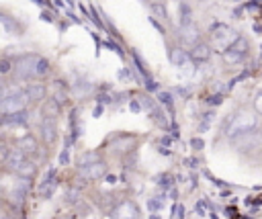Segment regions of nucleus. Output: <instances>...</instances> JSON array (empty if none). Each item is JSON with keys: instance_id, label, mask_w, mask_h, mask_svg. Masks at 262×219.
Masks as SVG:
<instances>
[{"instance_id": "1", "label": "nucleus", "mask_w": 262, "mask_h": 219, "mask_svg": "<svg viewBox=\"0 0 262 219\" xmlns=\"http://www.w3.org/2000/svg\"><path fill=\"white\" fill-rule=\"evenodd\" d=\"M256 123H258V119H256L254 113L239 111V113L229 121V125H227V129H225V135H227L229 139H235V137H239V135L250 133V131L256 127Z\"/></svg>"}, {"instance_id": "2", "label": "nucleus", "mask_w": 262, "mask_h": 219, "mask_svg": "<svg viewBox=\"0 0 262 219\" xmlns=\"http://www.w3.org/2000/svg\"><path fill=\"white\" fill-rule=\"evenodd\" d=\"M29 94L25 90H18V92H12V94H6L2 96V104H0V111L2 115H12V113H20L25 111V104L29 102Z\"/></svg>"}, {"instance_id": "3", "label": "nucleus", "mask_w": 262, "mask_h": 219, "mask_svg": "<svg viewBox=\"0 0 262 219\" xmlns=\"http://www.w3.org/2000/svg\"><path fill=\"white\" fill-rule=\"evenodd\" d=\"M37 61H39V55H33V53H27V55L16 57L14 59V74H16V78L27 80V78L35 76Z\"/></svg>"}, {"instance_id": "4", "label": "nucleus", "mask_w": 262, "mask_h": 219, "mask_svg": "<svg viewBox=\"0 0 262 219\" xmlns=\"http://www.w3.org/2000/svg\"><path fill=\"white\" fill-rule=\"evenodd\" d=\"M248 41H246V37H235L233 39V43H229V47L223 51V57H225V61H229V63H239L246 55H248Z\"/></svg>"}, {"instance_id": "5", "label": "nucleus", "mask_w": 262, "mask_h": 219, "mask_svg": "<svg viewBox=\"0 0 262 219\" xmlns=\"http://www.w3.org/2000/svg\"><path fill=\"white\" fill-rule=\"evenodd\" d=\"M57 137V117H43L41 121V139L45 143H53Z\"/></svg>"}, {"instance_id": "6", "label": "nucleus", "mask_w": 262, "mask_h": 219, "mask_svg": "<svg viewBox=\"0 0 262 219\" xmlns=\"http://www.w3.org/2000/svg\"><path fill=\"white\" fill-rule=\"evenodd\" d=\"M25 162H27V156H25V151H20L18 147L10 149V151L4 156V164H6V168H8L10 172H16V174H18V170L23 168Z\"/></svg>"}, {"instance_id": "7", "label": "nucleus", "mask_w": 262, "mask_h": 219, "mask_svg": "<svg viewBox=\"0 0 262 219\" xmlns=\"http://www.w3.org/2000/svg\"><path fill=\"white\" fill-rule=\"evenodd\" d=\"M106 172V166L102 162H94V164H88V166H80V176L84 180H98L100 176H104Z\"/></svg>"}, {"instance_id": "8", "label": "nucleus", "mask_w": 262, "mask_h": 219, "mask_svg": "<svg viewBox=\"0 0 262 219\" xmlns=\"http://www.w3.org/2000/svg\"><path fill=\"white\" fill-rule=\"evenodd\" d=\"M115 219H139V211H137V207L133 205V203H129V201H125V203H121L117 209H115V215H113Z\"/></svg>"}, {"instance_id": "9", "label": "nucleus", "mask_w": 262, "mask_h": 219, "mask_svg": "<svg viewBox=\"0 0 262 219\" xmlns=\"http://www.w3.org/2000/svg\"><path fill=\"white\" fill-rule=\"evenodd\" d=\"M190 59L194 61V63H201V61H207L209 57H211V47L207 45V43H196L192 49H190Z\"/></svg>"}, {"instance_id": "10", "label": "nucleus", "mask_w": 262, "mask_h": 219, "mask_svg": "<svg viewBox=\"0 0 262 219\" xmlns=\"http://www.w3.org/2000/svg\"><path fill=\"white\" fill-rule=\"evenodd\" d=\"M180 41L184 43V45H196L199 43V29L194 27V25H190V27H180Z\"/></svg>"}, {"instance_id": "11", "label": "nucleus", "mask_w": 262, "mask_h": 219, "mask_svg": "<svg viewBox=\"0 0 262 219\" xmlns=\"http://www.w3.org/2000/svg\"><path fill=\"white\" fill-rule=\"evenodd\" d=\"M29 121V113L27 111H20V113H12V115H2V125H14V127H20V125H27Z\"/></svg>"}, {"instance_id": "12", "label": "nucleus", "mask_w": 262, "mask_h": 219, "mask_svg": "<svg viewBox=\"0 0 262 219\" xmlns=\"http://www.w3.org/2000/svg\"><path fill=\"white\" fill-rule=\"evenodd\" d=\"M178 16H180V27H190L192 25V8H190L188 2H180Z\"/></svg>"}, {"instance_id": "13", "label": "nucleus", "mask_w": 262, "mask_h": 219, "mask_svg": "<svg viewBox=\"0 0 262 219\" xmlns=\"http://www.w3.org/2000/svg\"><path fill=\"white\" fill-rule=\"evenodd\" d=\"M229 33H231L229 27L223 25V23H213V25H211V37H213L215 41H223Z\"/></svg>"}, {"instance_id": "14", "label": "nucleus", "mask_w": 262, "mask_h": 219, "mask_svg": "<svg viewBox=\"0 0 262 219\" xmlns=\"http://www.w3.org/2000/svg\"><path fill=\"white\" fill-rule=\"evenodd\" d=\"M186 59H188V53H186L184 49H180V47H172V49H170V61H172L174 65H184Z\"/></svg>"}, {"instance_id": "15", "label": "nucleus", "mask_w": 262, "mask_h": 219, "mask_svg": "<svg viewBox=\"0 0 262 219\" xmlns=\"http://www.w3.org/2000/svg\"><path fill=\"white\" fill-rule=\"evenodd\" d=\"M25 92L29 94L31 100H43V96H45V86H43V84H29V86L25 88Z\"/></svg>"}, {"instance_id": "16", "label": "nucleus", "mask_w": 262, "mask_h": 219, "mask_svg": "<svg viewBox=\"0 0 262 219\" xmlns=\"http://www.w3.org/2000/svg\"><path fill=\"white\" fill-rule=\"evenodd\" d=\"M16 147H18L20 151H25V154H31V151H35V149H37V143H35V139H33L31 135H25V137H20V139H18Z\"/></svg>"}, {"instance_id": "17", "label": "nucleus", "mask_w": 262, "mask_h": 219, "mask_svg": "<svg viewBox=\"0 0 262 219\" xmlns=\"http://www.w3.org/2000/svg\"><path fill=\"white\" fill-rule=\"evenodd\" d=\"M149 8L158 18H168V10H166V6L162 2H149Z\"/></svg>"}, {"instance_id": "18", "label": "nucleus", "mask_w": 262, "mask_h": 219, "mask_svg": "<svg viewBox=\"0 0 262 219\" xmlns=\"http://www.w3.org/2000/svg\"><path fill=\"white\" fill-rule=\"evenodd\" d=\"M131 55H133V61H135V65H137V70H139V74H143L145 78H149V72H147V65L143 63V59H141V55H139L137 51H131Z\"/></svg>"}, {"instance_id": "19", "label": "nucleus", "mask_w": 262, "mask_h": 219, "mask_svg": "<svg viewBox=\"0 0 262 219\" xmlns=\"http://www.w3.org/2000/svg\"><path fill=\"white\" fill-rule=\"evenodd\" d=\"M57 113H59V104H57L55 100H49V102L43 106V115H45V117H57Z\"/></svg>"}, {"instance_id": "20", "label": "nucleus", "mask_w": 262, "mask_h": 219, "mask_svg": "<svg viewBox=\"0 0 262 219\" xmlns=\"http://www.w3.org/2000/svg\"><path fill=\"white\" fill-rule=\"evenodd\" d=\"M98 162V154L96 151H86L80 156V166H88V164H94Z\"/></svg>"}, {"instance_id": "21", "label": "nucleus", "mask_w": 262, "mask_h": 219, "mask_svg": "<svg viewBox=\"0 0 262 219\" xmlns=\"http://www.w3.org/2000/svg\"><path fill=\"white\" fill-rule=\"evenodd\" d=\"M35 170H37V168H35V164H31V162L27 160V162L23 164V168L18 170V176H23V178H31V176L35 174Z\"/></svg>"}, {"instance_id": "22", "label": "nucleus", "mask_w": 262, "mask_h": 219, "mask_svg": "<svg viewBox=\"0 0 262 219\" xmlns=\"http://www.w3.org/2000/svg\"><path fill=\"white\" fill-rule=\"evenodd\" d=\"M49 72V61L45 57H39L37 61V70H35V76H45Z\"/></svg>"}, {"instance_id": "23", "label": "nucleus", "mask_w": 262, "mask_h": 219, "mask_svg": "<svg viewBox=\"0 0 262 219\" xmlns=\"http://www.w3.org/2000/svg\"><path fill=\"white\" fill-rule=\"evenodd\" d=\"M0 23H2L4 31H8V33H16V25L10 20V16H8V14H2V16H0Z\"/></svg>"}, {"instance_id": "24", "label": "nucleus", "mask_w": 262, "mask_h": 219, "mask_svg": "<svg viewBox=\"0 0 262 219\" xmlns=\"http://www.w3.org/2000/svg\"><path fill=\"white\" fill-rule=\"evenodd\" d=\"M151 117L156 119V123H158V125H162V127H166V125H168V123H166V117H164V113H162V111L154 108V111H151Z\"/></svg>"}, {"instance_id": "25", "label": "nucleus", "mask_w": 262, "mask_h": 219, "mask_svg": "<svg viewBox=\"0 0 262 219\" xmlns=\"http://www.w3.org/2000/svg\"><path fill=\"white\" fill-rule=\"evenodd\" d=\"M158 98H160V102H162L164 106H168V108L172 111V96H170L168 92H160V96H158Z\"/></svg>"}, {"instance_id": "26", "label": "nucleus", "mask_w": 262, "mask_h": 219, "mask_svg": "<svg viewBox=\"0 0 262 219\" xmlns=\"http://www.w3.org/2000/svg\"><path fill=\"white\" fill-rule=\"evenodd\" d=\"M104 47H108L111 51H115L119 57H125V55H123V49H121L117 43H113V41H104Z\"/></svg>"}, {"instance_id": "27", "label": "nucleus", "mask_w": 262, "mask_h": 219, "mask_svg": "<svg viewBox=\"0 0 262 219\" xmlns=\"http://www.w3.org/2000/svg\"><path fill=\"white\" fill-rule=\"evenodd\" d=\"M90 18H92V23H94L98 29H102V27H104V25H102V20L98 18V14H96V10H94V8H90Z\"/></svg>"}, {"instance_id": "28", "label": "nucleus", "mask_w": 262, "mask_h": 219, "mask_svg": "<svg viewBox=\"0 0 262 219\" xmlns=\"http://www.w3.org/2000/svg\"><path fill=\"white\" fill-rule=\"evenodd\" d=\"M8 72H10V61L6 57H2V61H0V74H8Z\"/></svg>"}, {"instance_id": "29", "label": "nucleus", "mask_w": 262, "mask_h": 219, "mask_svg": "<svg viewBox=\"0 0 262 219\" xmlns=\"http://www.w3.org/2000/svg\"><path fill=\"white\" fill-rule=\"evenodd\" d=\"M254 108H256V113H262V92L256 94V98H254Z\"/></svg>"}, {"instance_id": "30", "label": "nucleus", "mask_w": 262, "mask_h": 219, "mask_svg": "<svg viewBox=\"0 0 262 219\" xmlns=\"http://www.w3.org/2000/svg\"><path fill=\"white\" fill-rule=\"evenodd\" d=\"M207 102H209V104H221V102H223V96H221V94H213V96H209Z\"/></svg>"}, {"instance_id": "31", "label": "nucleus", "mask_w": 262, "mask_h": 219, "mask_svg": "<svg viewBox=\"0 0 262 219\" xmlns=\"http://www.w3.org/2000/svg\"><path fill=\"white\" fill-rule=\"evenodd\" d=\"M145 88L147 90H158V82L151 80V78H145Z\"/></svg>"}, {"instance_id": "32", "label": "nucleus", "mask_w": 262, "mask_h": 219, "mask_svg": "<svg viewBox=\"0 0 262 219\" xmlns=\"http://www.w3.org/2000/svg\"><path fill=\"white\" fill-rule=\"evenodd\" d=\"M160 203H162L160 199H149V201H147V207H149L151 211H156V209H160Z\"/></svg>"}, {"instance_id": "33", "label": "nucleus", "mask_w": 262, "mask_h": 219, "mask_svg": "<svg viewBox=\"0 0 262 219\" xmlns=\"http://www.w3.org/2000/svg\"><path fill=\"white\" fill-rule=\"evenodd\" d=\"M174 217H176V219H182V217H184V207H182V205H180V207H178V205L174 207Z\"/></svg>"}, {"instance_id": "34", "label": "nucleus", "mask_w": 262, "mask_h": 219, "mask_svg": "<svg viewBox=\"0 0 262 219\" xmlns=\"http://www.w3.org/2000/svg\"><path fill=\"white\" fill-rule=\"evenodd\" d=\"M190 145H192V149H203V139H199V137H194V139L190 141Z\"/></svg>"}, {"instance_id": "35", "label": "nucleus", "mask_w": 262, "mask_h": 219, "mask_svg": "<svg viewBox=\"0 0 262 219\" xmlns=\"http://www.w3.org/2000/svg\"><path fill=\"white\" fill-rule=\"evenodd\" d=\"M68 158H70V154H68V149H63V151H61V156H59V164H66V162H68Z\"/></svg>"}, {"instance_id": "36", "label": "nucleus", "mask_w": 262, "mask_h": 219, "mask_svg": "<svg viewBox=\"0 0 262 219\" xmlns=\"http://www.w3.org/2000/svg\"><path fill=\"white\" fill-rule=\"evenodd\" d=\"M76 196H78V190H76V188H72V190L68 192V201L72 203V201H76Z\"/></svg>"}, {"instance_id": "37", "label": "nucleus", "mask_w": 262, "mask_h": 219, "mask_svg": "<svg viewBox=\"0 0 262 219\" xmlns=\"http://www.w3.org/2000/svg\"><path fill=\"white\" fill-rule=\"evenodd\" d=\"M129 106H131V111H135V113H137V111H141V106H139V102H137V100H131V102H129Z\"/></svg>"}, {"instance_id": "38", "label": "nucleus", "mask_w": 262, "mask_h": 219, "mask_svg": "<svg viewBox=\"0 0 262 219\" xmlns=\"http://www.w3.org/2000/svg\"><path fill=\"white\" fill-rule=\"evenodd\" d=\"M41 18H43L45 23H51V20H53V16H51L49 12H41Z\"/></svg>"}, {"instance_id": "39", "label": "nucleus", "mask_w": 262, "mask_h": 219, "mask_svg": "<svg viewBox=\"0 0 262 219\" xmlns=\"http://www.w3.org/2000/svg\"><path fill=\"white\" fill-rule=\"evenodd\" d=\"M149 23H151V25H154V27H156V29H158V31H160V33H164V27H160V25H158V20H156V18H149Z\"/></svg>"}, {"instance_id": "40", "label": "nucleus", "mask_w": 262, "mask_h": 219, "mask_svg": "<svg viewBox=\"0 0 262 219\" xmlns=\"http://www.w3.org/2000/svg\"><path fill=\"white\" fill-rule=\"evenodd\" d=\"M92 115H94V117H96V119H98V117H100V115H102V106H96V108H94V113H92Z\"/></svg>"}, {"instance_id": "41", "label": "nucleus", "mask_w": 262, "mask_h": 219, "mask_svg": "<svg viewBox=\"0 0 262 219\" xmlns=\"http://www.w3.org/2000/svg\"><path fill=\"white\" fill-rule=\"evenodd\" d=\"M149 219H160V217H156V215H151V217H149Z\"/></svg>"}, {"instance_id": "42", "label": "nucleus", "mask_w": 262, "mask_h": 219, "mask_svg": "<svg viewBox=\"0 0 262 219\" xmlns=\"http://www.w3.org/2000/svg\"><path fill=\"white\" fill-rule=\"evenodd\" d=\"M66 2H68V4H74V0H66Z\"/></svg>"}, {"instance_id": "43", "label": "nucleus", "mask_w": 262, "mask_h": 219, "mask_svg": "<svg viewBox=\"0 0 262 219\" xmlns=\"http://www.w3.org/2000/svg\"><path fill=\"white\" fill-rule=\"evenodd\" d=\"M2 219H10V217H8V215H4V217H2Z\"/></svg>"}]
</instances>
